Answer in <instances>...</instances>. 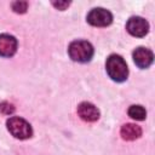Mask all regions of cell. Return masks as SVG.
<instances>
[{
  "label": "cell",
  "mask_w": 155,
  "mask_h": 155,
  "mask_svg": "<svg viewBox=\"0 0 155 155\" xmlns=\"http://www.w3.org/2000/svg\"><path fill=\"white\" fill-rule=\"evenodd\" d=\"M17 50V40L8 34L0 35V56L1 57H11L16 53Z\"/></svg>",
  "instance_id": "6"
},
{
  "label": "cell",
  "mask_w": 155,
  "mask_h": 155,
  "mask_svg": "<svg viewBox=\"0 0 155 155\" xmlns=\"http://www.w3.org/2000/svg\"><path fill=\"white\" fill-rule=\"evenodd\" d=\"M0 110H1L4 114H11V113H13L15 108H13V105H12V104L4 102V103H1V104H0Z\"/></svg>",
  "instance_id": "12"
},
{
  "label": "cell",
  "mask_w": 155,
  "mask_h": 155,
  "mask_svg": "<svg viewBox=\"0 0 155 155\" xmlns=\"http://www.w3.org/2000/svg\"><path fill=\"white\" fill-rule=\"evenodd\" d=\"M6 125H7V130L10 131V133L16 138L27 139V138L31 137V134H33V130H31L30 125L22 117L12 116L7 120Z\"/></svg>",
  "instance_id": "3"
},
{
  "label": "cell",
  "mask_w": 155,
  "mask_h": 155,
  "mask_svg": "<svg viewBox=\"0 0 155 155\" xmlns=\"http://www.w3.org/2000/svg\"><path fill=\"white\" fill-rule=\"evenodd\" d=\"M68 52H69V56H70V58L73 61L80 62V63H85V62H88L92 58L93 47L88 41L76 40V41H73L69 45Z\"/></svg>",
  "instance_id": "2"
},
{
  "label": "cell",
  "mask_w": 155,
  "mask_h": 155,
  "mask_svg": "<svg viewBox=\"0 0 155 155\" xmlns=\"http://www.w3.org/2000/svg\"><path fill=\"white\" fill-rule=\"evenodd\" d=\"M12 10L17 13H24L27 11V7H28V2L27 1H15L12 2Z\"/></svg>",
  "instance_id": "11"
},
{
  "label": "cell",
  "mask_w": 155,
  "mask_h": 155,
  "mask_svg": "<svg viewBox=\"0 0 155 155\" xmlns=\"http://www.w3.org/2000/svg\"><path fill=\"white\" fill-rule=\"evenodd\" d=\"M107 73L116 82L125 81L128 75V68L124 58L119 54H111L107 59Z\"/></svg>",
  "instance_id": "1"
},
{
  "label": "cell",
  "mask_w": 155,
  "mask_h": 155,
  "mask_svg": "<svg viewBox=\"0 0 155 155\" xmlns=\"http://www.w3.org/2000/svg\"><path fill=\"white\" fill-rule=\"evenodd\" d=\"M111 21H113L111 13L102 7L93 8L87 15V22L94 27H107L111 23Z\"/></svg>",
  "instance_id": "4"
},
{
  "label": "cell",
  "mask_w": 155,
  "mask_h": 155,
  "mask_svg": "<svg viewBox=\"0 0 155 155\" xmlns=\"http://www.w3.org/2000/svg\"><path fill=\"white\" fill-rule=\"evenodd\" d=\"M128 115L134 120H144L147 116V111L142 105H131L128 109Z\"/></svg>",
  "instance_id": "10"
},
{
  "label": "cell",
  "mask_w": 155,
  "mask_h": 155,
  "mask_svg": "<svg viewBox=\"0 0 155 155\" xmlns=\"http://www.w3.org/2000/svg\"><path fill=\"white\" fill-rule=\"evenodd\" d=\"M153 52L145 47H138L133 51V61L139 68H148L153 63Z\"/></svg>",
  "instance_id": "7"
},
{
  "label": "cell",
  "mask_w": 155,
  "mask_h": 155,
  "mask_svg": "<svg viewBox=\"0 0 155 155\" xmlns=\"http://www.w3.org/2000/svg\"><path fill=\"white\" fill-rule=\"evenodd\" d=\"M52 4H53V6L57 7L58 10H64L65 7L69 6L70 2H68V1H58V2H52Z\"/></svg>",
  "instance_id": "13"
},
{
  "label": "cell",
  "mask_w": 155,
  "mask_h": 155,
  "mask_svg": "<svg viewBox=\"0 0 155 155\" xmlns=\"http://www.w3.org/2000/svg\"><path fill=\"white\" fill-rule=\"evenodd\" d=\"M126 29L131 35L142 38V36L147 35V33L149 30V24L142 17H131L126 24Z\"/></svg>",
  "instance_id": "5"
},
{
  "label": "cell",
  "mask_w": 155,
  "mask_h": 155,
  "mask_svg": "<svg viewBox=\"0 0 155 155\" xmlns=\"http://www.w3.org/2000/svg\"><path fill=\"white\" fill-rule=\"evenodd\" d=\"M78 114L79 116L85 120V121H88V122H92V121H96L98 120L99 117V111L98 109L91 104V103H87V102H84L81 103L79 107H78Z\"/></svg>",
  "instance_id": "8"
},
{
  "label": "cell",
  "mask_w": 155,
  "mask_h": 155,
  "mask_svg": "<svg viewBox=\"0 0 155 155\" xmlns=\"http://www.w3.org/2000/svg\"><path fill=\"white\" fill-rule=\"evenodd\" d=\"M120 134L124 139L126 140H134L140 137L142 134V128L134 124H126L121 127Z\"/></svg>",
  "instance_id": "9"
}]
</instances>
